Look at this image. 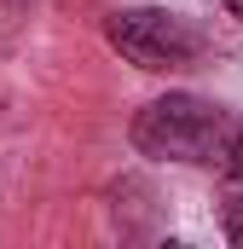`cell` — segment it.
<instances>
[{
    "mask_svg": "<svg viewBox=\"0 0 243 249\" xmlns=\"http://www.w3.org/2000/svg\"><path fill=\"white\" fill-rule=\"evenodd\" d=\"M238 139L232 110L197 99V93H162L133 116V151L151 162H185V168H214Z\"/></svg>",
    "mask_w": 243,
    "mask_h": 249,
    "instance_id": "cell-1",
    "label": "cell"
},
{
    "mask_svg": "<svg viewBox=\"0 0 243 249\" xmlns=\"http://www.w3.org/2000/svg\"><path fill=\"white\" fill-rule=\"evenodd\" d=\"M104 35H110V47H116L127 64H139V70H151V75L191 70L197 53H203V35H197L185 18L162 12V6H127V12H110Z\"/></svg>",
    "mask_w": 243,
    "mask_h": 249,
    "instance_id": "cell-2",
    "label": "cell"
},
{
    "mask_svg": "<svg viewBox=\"0 0 243 249\" xmlns=\"http://www.w3.org/2000/svg\"><path fill=\"white\" fill-rule=\"evenodd\" d=\"M220 168H226L220 220H226V238H238V244H243V122H238V139H232V151L220 157Z\"/></svg>",
    "mask_w": 243,
    "mask_h": 249,
    "instance_id": "cell-3",
    "label": "cell"
},
{
    "mask_svg": "<svg viewBox=\"0 0 243 249\" xmlns=\"http://www.w3.org/2000/svg\"><path fill=\"white\" fill-rule=\"evenodd\" d=\"M226 12H232V18H243V0H226Z\"/></svg>",
    "mask_w": 243,
    "mask_h": 249,
    "instance_id": "cell-4",
    "label": "cell"
}]
</instances>
